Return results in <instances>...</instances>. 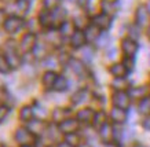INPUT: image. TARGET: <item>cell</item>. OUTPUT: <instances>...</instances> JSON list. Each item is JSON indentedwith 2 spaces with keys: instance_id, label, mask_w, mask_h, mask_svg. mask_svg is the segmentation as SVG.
<instances>
[{
  "instance_id": "cell-1",
  "label": "cell",
  "mask_w": 150,
  "mask_h": 147,
  "mask_svg": "<svg viewBox=\"0 0 150 147\" xmlns=\"http://www.w3.org/2000/svg\"><path fill=\"white\" fill-rule=\"evenodd\" d=\"M15 142L18 143L21 147L33 146L36 142V138L28 128H18L15 132Z\"/></svg>"
},
{
  "instance_id": "cell-2",
  "label": "cell",
  "mask_w": 150,
  "mask_h": 147,
  "mask_svg": "<svg viewBox=\"0 0 150 147\" xmlns=\"http://www.w3.org/2000/svg\"><path fill=\"white\" fill-rule=\"evenodd\" d=\"M4 58L8 63L10 69H17L19 65H21V56L18 55L17 50L14 48V44L11 41L6 44V48H4Z\"/></svg>"
},
{
  "instance_id": "cell-3",
  "label": "cell",
  "mask_w": 150,
  "mask_h": 147,
  "mask_svg": "<svg viewBox=\"0 0 150 147\" xmlns=\"http://www.w3.org/2000/svg\"><path fill=\"white\" fill-rule=\"evenodd\" d=\"M23 25H25V21H23L21 17H18V15H11V17L4 19L3 28H4V30L7 33H18L19 30L23 28Z\"/></svg>"
},
{
  "instance_id": "cell-4",
  "label": "cell",
  "mask_w": 150,
  "mask_h": 147,
  "mask_svg": "<svg viewBox=\"0 0 150 147\" xmlns=\"http://www.w3.org/2000/svg\"><path fill=\"white\" fill-rule=\"evenodd\" d=\"M112 101H113L114 107H120V109L125 110V109H128V106L131 103V96L125 91H116Z\"/></svg>"
},
{
  "instance_id": "cell-5",
  "label": "cell",
  "mask_w": 150,
  "mask_h": 147,
  "mask_svg": "<svg viewBox=\"0 0 150 147\" xmlns=\"http://www.w3.org/2000/svg\"><path fill=\"white\" fill-rule=\"evenodd\" d=\"M37 44V39L35 33H26L19 41V50L22 52H30Z\"/></svg>"
},
{
  "instance_id": "cell-6",
  "label": "cell",
  "mask_w": 150,
  "mask_h": 147,
  "mask_svg": "<svg viewBox=\"0 0 150 147\" xmlns=\"http://www.w3.org/2000/svg\"><path fill=\"white\" fill-rule=\"evenodd\" d=\"M79 129V121L76 118H66L62 122H59V131L62 133H76V131Z\"/></svg>"
},
{
  "instance_id": "cell-7",
  "label": "cell",
  "mask_w": 150,
  "mask_h": 147,
  "mask_svg": "<svg viewBox=\"0 0 150 147\" xmlns=\"http://www.w3.org/2000/svg\"><path fill=\"white\" fill-rule=\"evenodd\" d=\"M92 25H95L99 30H108L112 25V19H110L109 15L102 13V14H98L92 18Z\"/></svg>"
},
{
  "instance_id": "cell-8",
  "label": "cell",
  "mask_w": 150,
  "mask_h": 147,
  "mask_svg": "<svg viewBox=\"0 0 150 147\" xmlns=\"http://www.w3.org/2000/svg\"><path fill=\"white\" fill-rule=\"evenodd\" d=\"M66 18V11L62 7H55L51 10V26H59L62 22H65Z\"/></svg>"
},
{
  "instance_id": "cell-9",
  "label": "cell",
  "mask_w": 150,
  "mask_h": 147,
  "mask_svg": "<svg viewBox=\"0 0 150 147\" xmlns=\"http://www.w3.org/2000/svg\"><path fill=\"white\" fill-rule=\"evenodd\" d=\"M149 11L147 7L145 6H139L135 11V19H137V25L138 26H147L149 23Z\"/></svg>"
},
{
  "instance_id": "cell-10",
  "label": "cell",
  "mask_w": 150,
  "mask_h": 147,
  "mask_svg": "<svg viewBox=\"0 0 150 147\" xmlns=\"http://www.w3.org/2000/svg\"><path fill=\"white\" fill-rule=\"evenodd\" d=\"M121 48H123L124 54H125V56H128V58H132V56L137 54L138 51V44L135 40H132V39H124L123 43H121Z\"/></svg>"
},
{
  "instance_id": "cell-11",
  "label": "cell",
  "mask_w": 150,
  "mask_h": 147,
  "mask_svg": "<svg viewBox=\"0 0 150 147\" xmlns=\"http://www.w3.org/2000/svg\"><path fill=\"white\" fill-rule=\"evenodd\" d=\"M69 66H70V69H72L73 73L76 74V76H79V77H84L87 74L86 65L83 63V60L72 58V59H69Z\"/></svg>"
},
{
  "instance_id": "cell-12",
  "label": "cell",
  "mask_w": 150,
  "mask_h": 147,
  "mask_svg": "<svg viewBox=\"0 0 150 147\" xmlns=\"http://www.w3.org/2000/svg\"><path fill=\"white\" fill-rule=\"evenodd\" d=\"M99 136L105 143H110L114 138V129L109 122H105L99 128Z\"/></svg>"
},
{
  "instance_id": "cell-13",
  "label": "cell",
  "mask_w": 150,
  "mask_h": 147,
  "mask_svg": "<svg viewBox=\"0 0 150 147\" xmlns=\"http://www.w3.org/2000/svg\"><path fill=\"white\" fill-rule=\"evenodd\" d=\"M29 124H28V129L30 131V132L36 136V135H41V133L46 131V124H44V121L43 120H30V121H28Z\"/></svg>"
},
{
  "instance_id": "cell-14",
  "label": "cell",
  "mask_w": 150,
  "mask_h": 147,
  "mask_svg": "<svg viewBox=\"0 0 150 147\" xmlns=\"http://www.w3.org/2000/svg\"><path fill=\"white\" fill-rule=\"evenodd\" d=\"M86 44V36H84V32L83 30H74L73 34L70 36V46L73 48H81L83 46Z\"/></svg>"
},
{
  "instance_id": "cell-15",
  "label": "cell",
  "mask_w": 150,
  "mask_h": 147,
  "mask_svg": "<svg viewBox=\"0 0 150 147\" xmlns=\"http://www.w3.org/2000/svg\"><path fill=\"white\" fill-rule=\"evenodd\" d=\"M110 118L113 120V122H116V124H123L127 120V111L124 109H120V107H113L110 111Z\"/></svg>"
},
{
  "instance_id": "cell-16",
  "label": "cell",
  "mask_w": 150,
  "mask_h": 147,
  "mask_svg": "<svg viewBox=\"0 0 150 147\" xmlns=\"http://www.w3.org/2000/svg\"><path fill=\"white\" fill-rule=\"evenodd\" d=\"M94 110L92 109H88V107H86V109H83V110H80L77 113V121L79 122H83V124H90V122H92V120H94Z\"/></svg>"
},
{
  "instance_id": "cell-17",
  "label": "cell",
  "mask_w": 150,
  "mask_h": 147,
  "mask_svg": "<svg viewBox=\"0 0 150 147\" xmlns=\"http://www.w3.org/2000/svg\"><path fill=\"white\" fill-rule=\"evenodd\" d=\"M84 36H86V41H96L98 37L100 36V30L95 25H88L84 29Z\"/></svg>"
},
{
  "instance_id": "cell-18",
  "label": "cell",
  "mask_w": 150,
  "mask_h": 147,
  "mask_svg": "<svg viewBox=\"0 0 150 147\" xmlns=\"http://www.w3.org/2000/svg\"><path fill=\"white\" fill-rule=\"evenodd\" d=\"M90 99V92L87 89H80L77 91L76 94H73L72 96V103L74 106H79V105H83L84 102H87Z\"/></svg>"
},
{
  "instance_id": "cell-19",
  "label": "cell",
  "mask_w": 150,
  "mask_h": 147,
  "mask_svg": "<svg viewBox=\"0 0 150 147\" xmlns=\"http://www.w3.org/2000/svg\"><path fill=\"white\" fill-rule=\"evenodd\" d=\"M55 80H57V73L52 72V70H48V72L44 73V76L41 78V83H43L46 89H52L55 84Z\"/></svg>"
},
{
  "instance_id": "cell-20",
  "label": "cell",
  "mask_w": 150,
  "mask_h": 147,
  "mask_svg": "<svg viewBox=\"0 0 150 147\" xmlns=\"http://www.w3.org/2000/svg\"><path fill=\"white\" fill-rule=\"evenodd\" d=\"M100 8L103 11V14L112 17V15L116 14L117 6H116V3L112 1V0H100Z\"/></svg>"
},
{
  "instance_id": "cell-21",
  "label": "cell",
  "mask_w": 150,
  "mask_h": 147,
  "mask_svg": "<svg viewBox=\"0 0 150 147\" xmlns=\"http://www.w3.org/2000/svg\"><path fill=\"white\" fill-rule=\"evenodd\" d=\"M109 70H110V74H113L116 78H123L128 73V70L124 66V63H113L110 66Z\"/></svg>"
},
{
  "instance_id": "cell-22",
  "label": "cell",
  "mask_w": 150,
  "mask_h": 147,
  "mask_svg": "<svg viewBox=\"0 0 150 147\" xmlns=\"http://www.w3.org/2000/svg\"><path fill=\"white\" fill-rule=\"evenodd\" d=\"M69 113H70V110L65 109V107H57V109L52 111V118H54V121H57V122H62L64 120L69 118Z\"/></svg>"
},
{
  "instance_id": "cell-23",
  "label": "cell",
  "mask_w": 150,
  "mask_h": 147,
  "mask_svg": "<svg viewBox=\"0 0 150 147\" xmlns=\"http://www.w3.org/2000/svg\"><path fill=\"white\" fill-rule=\"evenodd\" d=\"M74 23L70 22V21H65L59 25V34L61 36H72L73 32H74Z\"/></svg>"
},
{
  "instance_id": "cell-24",
  "label": "cell",
  "mask_w": 150,
  "mask_h": 147,
  "mask_svg": "<svg viewBox=\"0 0 150 147\" xmlns=\"http://www.w3.org/2000/svg\"><path fill=\"white\" fill-rule=\"evenodd\" d=\"M39 23L43 28H51V10H43L39 14Z\"/></svg>"
},
{
  "instance_id": "cell-25",
  "label": "cell",
  "mask_w": 150,
  "mask_h": 147,
  "mask_svg": "<svg viewBox=\"0 0 150 147\" xmlns=\"http://www.w3.org/2000/svg\"><path fill=\"white\" fill-rule=\"evenodd\" d=\"M33 114H35V110H33L30 106H23L21 111H19V118L22 121H30L33 118Z\"/></svg>"
},
{
  "instance_id": "cell-26",
  "label": "cell",
  "mask_w": 150,
  "mask_h": 147,
  "mask_svg": "<svg viewBox=\"0 0 150 147\" xmlns=\"http://www.w3.org/2000/svg\"><path fill=\"white\" fill-rule=\"evenodd\" d=\"M138 110L141 114H150V98L145 96L142 98V101L139 102V106H138Z\"/></svg>"
},
{
  "instance_id": "cell-27",
  "label": "cell",
  "mask_w": 150,
  "mask_h": 147,
  "mask_svg": "<svg viewBox=\"0 0 150 147\" xmlns=\"http://www.w3.org/2000/svg\"><path fill=\"white\" fill-rule=\"evenodd\" d=\"M68 88V80L64 77V76H57V80H55L54 84V89L58 92H62Z\"/></svg>"
},
{
  "instance_id": "cell-28",
  "label": "cell",
  "mask_w": 150,
  "mask_h": 147,
  "mask_svg": "<svg viewBox=\"0 0 150 147\" xmlns=\"http://www.w3.org/2000/svg\"><path fill=\"white\" fill-rule=\"evenodd\" d=\"M106 122V114H105L103 111H98V113H95L94 114V120H92V124H94V127L95 128L99 129L102 125Z\"/></svg>"
},
{
  "instance_id": "cell-29",
  "label": "cell",
  "mask_w": 150,
  "mask_h": 147,
  "mask_svg": "<svg viewBox=\"0 0 150 147\" xmlns=\"http://www.w3.org/2000/svg\"><path fill=\"white\" fill-rule=\"evenodd\" d=\"M128 95L132 98H145V96H147V88H146L145 85L138 87V88H132L131 92H129Z\"/></svg>"
},
{
  "instance_id": "cell-30",
  "label": "cell",
  "mask_w": 150,
  "mask_h": 147,
  "mask_svg": "<svg viewBox=\"0 0 150 147\" xmlns=\"http://www.w3.org/2000/svg\"><path fill=\"white\" fill-rule=\"evenodd\" d=\"M15 7H17V11H18L19 14L25 15L29 11V1L28 0H17Z\"/></svg>"
},
{
  "instance_id": "cell-31",
  "label": "cell",
  "mask_w": 150,
  "mask_h": 147,
  "mask_svg": "<svg viewBox=\"0 0 150 147\" xmlns=\"http://www.w3.org/2000/svg\"><path fill=\"white\" fill-rule=\"evenodd\" d=\"M33 54H35V56H36V58H39V59H41V58H44V56L47 55L46 48H44V46H43V44H36V46H35V48H33Z\"/></svg>"
},
{
  "instance_id": "cell-32",
  "label": "cell",
  "mask_w": 150,
  "mask_h": 147,
  "mask_svg": "<svg viewBox=\"0 0 150 147\" xmlns=\"http://www.w3.org/2000/svg\"><path fill=\"white\" fill-rule=\"evenodd\" d=\"M66 143L70 144V146H79V143H80V138H79L76 133H69L66 135Z\"/></svg>"
},
{
  "instance_id": "cell-33",
  "label": "cell",
  "mask_w": 150,
  "mask_h": 147,
  "mask_svg": "<svg viewBox=\"0 0 150 147\" xmlns=\"http://www.w3.org/2000/svg\"><path fill=\"white\" fill-rule=\"evenodd\" d=\"M128 29H129V30H128L129 39H132V40H137L138 37H139V34H141V32H139V26H138V25H131Z\"/></svg>"
},
{
  "instance_id": "cell-34",
  "label": "cell",
  "mask_w": 150,
  "mask_h": 147,
  "mask_svg": "<svg viewBox=\"0 0 150 147\" xmlns=\"http://www.w3.org/2000/svg\"><path fill=\"white\" fill-rule=\"evenodd\" d=\"M112 85H113V88H116L117 91H123V88L125 87L127 84H125V81H124V77L123 78H116V77H114Z\"/></svg>"
},
{
  "instance_id": "cell-35",
  "label": "cell",
  "mask_w": 150,
  "mask_h": 147,
  "mask_svg": "<svg viewBox=\"0 0 150 147\" xmlns=\"http://www.w3.org/2000/svg\"><path fill=\"white\" fill-rule=\"evenodd\" d=\"M10 72V66L6 60L4 55H0V73H8Z\"/></svg>"
},
{
  "instance_id": "cell-36",
  "label": "cell",
  "mask_w": 150,
  "mask_h": 147,
  "mask_svg": "<svg viewBox=\"0 0 150 147\" xmlns=\"http://www.w3.org/2000/svg\"><path fill=\"white\" fill-rule=\"evenodd\" d=\"M47 40H48V43H51V44H59V40H61V34L59 33H55V36H52V32H48L47 33Z\"/></svg>"
},
{
  "instance_id": "cell-37",
  "label": "cell",
  "mask_w": 150,
  "mask_h": 147,
  "mask_svg": "<svg viewBox=\"0 0 150 147\" xmlns=\"http://www.w3.org/2000/svg\"><path fill=\"white\" fill-rule=\"evenodd\" d=\"M10 109L6 105H0V122H3L6 120V117L8 115Z\"/></svg>"
},
{
  "instance_id": "cell-38",
  "label": "cell",
  "mask_w": 150,
  "mask_h": 147,
  "mask_svg": "<svg viewBox=\"0 0 150 147\" xmlns=\"http://www.w3.org/2000/svg\"><path fill=\"white\" fill-rule=\"evenodd\" d=\"M43 4H44V8L46 10H52V8L57 7L58 0H44V1H43Z\"/></svg>"
},
{
  "instance_id": "cell-39",
  "label": "cell",
  "mask_w": 150,
  "mask_h": 147,
  "mask_svg": "<svg viewBox=\"0 0 150 147\" xmlns=\"http://www.w3.org/2000/svg\"><path fill=\"white\" fill-rule=\"evenodd\" d=\"M124 63V66H125V68H127V70H129V69H132V68H134V60L131 59V58H125V60H124L123 62Z\"/></svg>"
},
{
  "instance_id": "cell-40",
  "label": "cell",
  "mask_w": 150,
  "mask_h": 147,
  "mask_svg": "<svg viewBox=\"0 0 150 147\" xmlns=\"http://www.w3.org/2000/svg\"><path fill=\"white\" fill-rule=\"evenodd\" d=\"M108 39H109V36H108V34H103V36L102 37H98V40H99V43H98V44H99V46H105V44H106V43H108ZM98 40H96V41H98Z\"/></svg>"
},
{
  "instance_id": "cell-41",
  "label": "cell",
  "mask_w": 150,
  "mask_h": 147,
  "mask_svg": "<svg viewBox=\"0 0 150 147\" xmlns=\"http://www.w3.org/2000/svg\"><path fill=\"white\" fill-rule=\"evenodd\" d=\"M143 128L147 129V131H150V114H147V117H146L145 120H143Z\"/></svg>"
},
{
  "instance_id": "cell-42",
  "label": "cell",
  "mask_w": 150,
  "mask_h": 147,
  "mask_svg": "<svg viewBox=\"0 0 150 147\" xmlns=\"http://www.w3.org/2000/svg\"><path fill=\"white\" fill-rule=\"evenodd\" d=\"M77 3L80 7H86V6L90 3V0H77Z\"/></svg>"
},
{
  "instance_id": "cell-43",
  "label": "cell",
  "mask_w": 150,
  "mask_h": 147,
  "mask_svg": "<svg viewBox=\"0 0 150 147\" xmlns=\"http://www.w3.org/2000/svg\"><path fill=\"white\" fill-rule=\"evenodd\" d=\"M4 19H6V14H4V11L3 10H0V25L4 22Z\"/></svg>"
},
{
  "instance_id": "cell-44",
  "label": "cell",
  "mask_w": 150,
  "mask_h": 147,
  "mask_svg": "<svg viewBox=\"0 0 150 147\" xmlns=\"http://www.w3.org/2000/svg\"><path fill=\"white\" fill-rule=\"evenodd\" d=\"M84 56H86L87 59L90 60V59H91V51H90V50H86V51H84Z\"/></svg>"
},
{
  "instance_id": "cell-45",
  "label": "cell",
  "mask_w": 150,
  "mask_h": 147,
  "mask_svg": "<svg viewBox=\"0 0 150 147\" xmlns=\"http://www.w3.org/2000/svg\"><path fill=\"white\" fill-rule=\"evenodd\" d=\"M58 147H73V146H70V144H68V143L65 142V143H61Z\"/></svg>"
},
{
  "instance_id": "cell-46",
  "label": "cell",
  "mask_w": 150,
  "mask_h": 147,
  "mask_svg": "<svg viewBox=\"0 0 150 147\" xmlns=\"http://www.w3.org/2000/svg\"><path fill=\"white\" fill-rule=\"evenodd\" d=\"M79 147H90V146H88V144H80Z\"/></svg>"
},
{
  "instance_id": "cell-47",
  "label": "cell",
  "mask_w": 150,
  "mask_h": 147,
  "mask_svg": "<svg viewBox=\"0 0 150 147\" xmlns=\"http://www.w3.org/2000/svg\"><path fill=\"white\" fill-rule=\"evenodd\" d=\"M147 36H149V39H150V25H149V30H147Z\"/></svg>"
},
{
  "instance_id": "cell-48",
  "label": "cell",
  "mask_w": 150,
  "mask_h": 147,
  "mask_svg": "<svg viewBox=\"0 0 150 147\" xmlns=\"http://www.w3.org/2000/svg\"><path fill=\"white\" fill-rule=\"evenodd\" d=\"M147 11H149V14H150V3H149V6H147Z\"/></svg>"
},
{
  "instance_id": "cell-49",
  "label": "cell",
  "mask_w": 150,
  "mask_h": 147,
  "mask_svg": "<svg viewBox=\"0 0 150 147\" xmlns=\"http://www.w3.org/2000/svg\"><path fill=\"white\" fill-rule=\"evenodd\" d=\"M134 147H143V146H139V144H138V146H134Z\"/></svg>"
},
{
  "instance_id": "cell-50",
  "label": "cell",
  "mask_w": 150,
  "mask_h": 147,
  "mask_svg": "<svg viewBox=\"0 0 150 147\" xmlns=\"http://www.w3.org/2000/svg\"><path fill=\"white\" fill-rule=\"evenodd\" d=\"M4 1H13V0H4Z\"/></svg>"
},
{
  "instance_id": "cell-51",
  "label": "cell",
  "mask_w": 150,
  "mask_h": 147,
  "mask_svg": "<svg viewBox=\"0 0 150 147\" xmlns=\"http://www.w3.org/2000/svg\"><path fill=\"white\" fill-rule=\"evenodd\" d=\"M28 147H32V146H28Z\"/></svg>"
},
{
  "instance_id": "cell-52",
  "label": "cell",
  "mask_w": 150,
  "mask_h": 147,
  "mask_svg": "<svg viewBox=\"0 0 150 147\" xmlns=\"http://www.w3.org/2000/svg\"><path fill=\"white\" fill-rule=\"evenodd\" d=\"M28 1H30V0H28Z\"/></svg>"
}]
</instances>
